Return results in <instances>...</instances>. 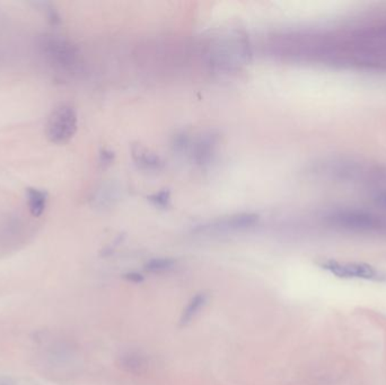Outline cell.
<instances>
[{
    "mask_svg": "<svg viewBox=\"0 0 386 385\" xmlns=\"http://www.w3.org/2000/svg\"><path fill=\"white\" fill-rule=\"evenodd\" d=\"M40 48L45 58L57 68L71 71L79 64L78 49L64 38L45 35L40 41Z\"/></svg>",
    "mask_w": 386,
    "mask_h": 385,
    "instance_id": "cell-1",
    "label": "cell"
},
{
    "mask_svg": "<svg viewBox=\"0 0 386 385\" xmlns=\"http://www.w3.org/2000/svg\"><path fill=\"white\" fill-rule=\"evenodd\" d=\"M77 130V113L73 106L62 104L52 111L47 122L45 134L54 144L69 142Z\"/></svg>",
    "mask_w": 386,
    "mask_h": 385,
    "instance_id": "cell-2",
    "label": "cell"
},
{
    "mask_svg": "<svg viewBox=\"0 0 386 385\" xmlns=\"http://www.w3.org/2000/svg\"><path fill=\"white\" fill-rule=\"evenodd\" d=\"M327 219L334 226L349 231H374L381 229L382 221L378 216L363 210H337Z\"/></svg>",
    "mask_w": 386,
    "mask_h": 385,
    "instance_id": "cell-3",
    "label": "cell"
},
{
    "mask_svg": "<svg viewBox=\"0 0 386 385\" xmlns=\"http://www.w3.org/2000/svg\"><path fill=\"white\" fill-rule=\"evenodd\" d=\"M325 270L336 275L340 278H361V280H378V271L368 265L356 263H340L336 260H329L322 263Z\"/></svg>",
    "mask_w": 386,
    "mask_h": 385,
    "instance_id": "cell-4",
    "label": "cell"
},
{
    "mask_svg": "<svg viewBox=\"0 0 386 385\" xmlns=\"http://www.w3.org/2000/svg\"><path fill=\"white\" fill-rule=\"evenodd\" d=\"M259 216L255 214H238L230 216L227 219H223L219 223L213 224L209 226L202 227L204 232H228V231H241L250 229L257 224Z\"/></svg>",
    "mask_w": 386,
    "mask_h": 385,
    "instance_id": "cell-5",
    "label": "cell"
},
{
    "mask_svg": "<svg viewBox=\"0 0 386 385\" xmlns=\"http://www.w3.org/2000/svg\"><path fill=\"white\" fill-rule=\"evenodd\" d=\"M215 138L211 134H207L197 140V143L193 146L194 161L199 164H206L209 162L215 151Z\"/></svg>",
    "mask_w": 386,
    "mask_h": 385,
    "instance_id": "cell-6",
    "label": "cell"
},
{
    "mask_svg": "<svg viewBox=\"0 0 386 385\" xmlns=\"http://www.w3.org/2000/svg\"><path fill=\"white\" fill-rule=\"evenodd\" d=\"M48 204V195L39 189H28V209L34 217H40L45 212Z\"/></svg>",
    "mask_w": 386,
    "mask_h": 385,
    "instance_id": "cell-7",
    "label": "cell"
},
{
    "mask_svg": "<svg viewBox=\"0 0 386 385\" xmlns=\"http://www.w3.org/2000/svg\"><path fill=\"white\" fill-rule=\"evenodd\" d=\"M134 157L136 162L146 170H158L162 165L160 157L145 148L138 147L137 149H134Z\"/></svg>",
    "mask_w": 386,
    "mask_h": 385,
    "instance_id": "cell-8",
    "label": "cell"
},
{
    "mask_svg": "<svg viewBox=\"0 0 386 385\" xmlns=\"http://www.w3.org/2000/svg\"><path fill=\"white\" fill-rule=\"evenodd\" d=\"M207 301V295L204 293L197 294L185 307L183 311L182 318H181V324L185 326L189 322L192 321L193 318H196L199 311L201 310L202 307Z\"/></svg>",
    "mask_w": 386,
    "mask_h": 385,
    "instance_id": "cell-9",
    "label": "cell"
},
{
    "mask_svg": "<svg viewBox=\"0 0 386 385\" xmlns=\"http://www.w3.org/2000/svg\"><path fill=\"white\" fill-rule=\"evenodd\" d=\"M174 265H175L174 260L168 259V258H158V259L148 261L146 265V269L154 274H160V272H165V271L173 268Z\"/></svg>",
    "mask_w": 386,
    "mask_h": 385,
    "instance_id": "cell-10",
    "label": "cell"
},
{
    "mask_svg": "<svg viewBox=\"0 0 386 385\" xmlns=\"http://www.w3.org/2000/svg\"><path fill=\"white\" fill-rule=\"evenodd\" d=\"M148 199L155 206L160 207V208H166L168 204H170V192L166 190L160 191V192L151 195Z\"/></svg>",
    "mask_w": 386,
    "mask_h": 385,
    "instance_id": "cell-11",
    "label": "cell"
},
{
    "mask_svg": "<svg viewBox=\"0 0 386 385\" xmlns=\"http://www.w3.org/2000/svg\"><path fill=\"white\" fill-rule=\"evenodd\" d=\"M124 366H128L129 371L134 372V369L139 371L144 367V360L139 358V356L129 355L128 357L124 358Z\"/></svg>",
    "mask_w": 386,
    "mask_h": 385,
    "instance_id": "cell-12",
    "label": "cell"
},
{
    "mask_svg": "<svg viewBox=\"0 0 386 385\" xmlns=\"http://www.w3.org/2000/svg\"><path fill=\"white\" fill-rule=\"evenodd\" d=\"M376 201H378V205L386 207V191H384V192H381L380 193V195H376Z\"/></svg>",
    "mask_w": 386,
    "mask_h": 385,
    "instance_id": "cell-13",
    "label": "cell"
},
{
    "mask_svg": "<svg viewBox=\"0 0 386 385\" xmlns=\"http://www.w3.org/2000/svg\"><path fill=\"white\" fill-rule=\"evenodd\" d=\"M127 278H128L129 280H131V282H139L143 280V278H141V276L138 274H129L127 275Z\"/></svg>",
    "mask_w": 386,
    "mask_h": 385,
    "instance_id": "cell-14",
    "label": "cell"
}]
</instances>
